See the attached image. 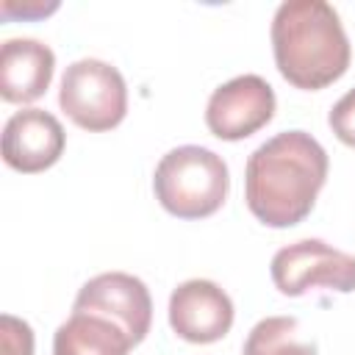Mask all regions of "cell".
Wrapping results in <instances>:
<instances>
[{"label": "cell", "instance_id": "1", "mask_svg": "<svg viewBox=\"0 0 355 355\" xmlns=\"http://www.w3.org/2000/svg\"><path fill=\"white\" fill-rule=\"evenodd\" d=\"M324 180V147L305 130H283L250 153L244 200L266 227H291L311 214Z\"/></svg>", "mask_w": 355, "mask_h": 355}, {"label": "cell", "instance_id": "2", "mask_svg": "<svg viewBox=\"0 0 355 355\" xmlns=\"http://www.w3.org/2000/svg\"><path fill=\"white\" fill-rule=\"evenodd\" d=\"M272 53L297 89H324L349 67V39L338 11L324 0H286L272 17Z\"/></svg>", "mask_w": 355, "mask_h": 355}, {"label": "cell", "instance_id": "3", "mask_svg": "<svg viewBox=\"0 0 355 355\" xmlns=\"http://www.w3.org/2000/svg\"><path fill=\"white\" fill-rule=\"evenodd\" d=\"M158 202L178 219H205L227 197L230 175L222 155L200 144L169 150L153 175Z\"/></svg>", "mask_w": 355, "mask_h": 355}, {"label": "cell", "instance_id": "4", "mask_svg": "<svg viewBox=\"0 0 355 355\" xmlns=\"http://www.w3.org/2000/svg\"><path fill=\"white\" fill-rule=\"evenodd\" d=\"M61 111L83 130H111L125 119L128 86L116 67L100 58H78L61 75Z\"/></svg>", "mask_w": 355, "mask_h": 355}, {"label": "cell", "instance_id": "5", "mask_svg": "<svg viewBox=\"0 0 355 355\" xmlns=\"http://www.w3.org/2000/svg\"><path fill=\"white\" fill-rule=\"evenodd\" d=\"M272 280L280 294L300 297L313 286L349 294L355 291V255L324 244L322 239H302L280 247L272 255Z\"/></svg>", "mask_w": 355, "mask_h": 355}, {"label": "cell", "instance_id": "6", "mask_svg": "<svg viewBox=\"0 0 355 355\" xmlns=\"http://www.w3.org/2000/svg\"><path fill=\"white\" fill-rule=\"evenodd\" d=\"M275 116V92L261 75H236L205 105V125L216 139L239 141L261 130Z\"/></svg>", "mask_w": 355, "mask_h": 355}, {"label": "cell", "instance_id": "7", "mask_svg": "<svg viewBox=\"0 0 355 355\" xmlns=\"http://www.w3.org/2000/svg\"><path fill=\"white\" fill-rule=\"evenodd\" d=\"M72 311H89L114 319L133 344L144 341L153 322V300L147 286L128 272H103L86 280L72 302Z\"/></svg>", "mask_w": 355, "mask_h": 355}, {"label": "cell", "instance_id": "8", "mask_svg": "<svg viewBox=\"0 0 355 355\" xmlns=\"http://www.w3.org/2000/svg\"><path fill=\"white\" fill-rule=\"evenodd\" d=\"M169 324L183 341H219L233 324V302L214 280L191 277L169 297Z\"/></svg>", "mask_w": 355, "mask_h": 355}, {"label": "cell", "instance_id": "9", "mask_svg": "<svg viewBox=\"0 0 355 355\" xmlns=\"http://www.w3.org/2000/svg\"><path fill=\"white\" fill-rule=\"evenodd\" d=\"M67 144L61 122L44 108H22L3 128V161L25 175L50 169Z\"/></svg>", "mask_w": 355, "mask_h": 355}, {"label": "cell", "instance_id": "10", "mask_svg": "<svg viewBox=\"0 0 355 355\" xmlns=\"http://www.w3.org/2000/svg\"><path fill=\"white\" fill-rule=\"evenodd\" d=\"M55 69L53 50L39 39H6L0 47V97L6 103L39 100Z\"/></svg>", "mask_w": 355, "mask_h": 355}, {"label": "cell", "instance_id": "11", "mask_svg": "<svg viewBox=\"0 0 355 355\" xmlns=\"http://www.w3.org/2000/svg\"><path fill=\"white\" fill-rule=\"evenodd\" d=\"M130 336L108 316L72 311L53 336V355H128Z\"/></svg>", "mask_w": 355, "mask_h": 355}, {"label": "cell", "instance_id": "12", "mask_svg": "<svg viewBox=\"0 0 355 355\" xmlns=\"http://www.w3.org/2000/svg\"><path fill=\"white\" fill-rule=\"evenodd\" d=\"M244 355H316V341L302 336L294 316H266L250 330Z\"/></svg>", "mask_w": 355, "mask_h": 355}, {"label": "cell", "instance_id": "13", "mask_svg": "<svg viewBox=\"0 0 355 355\" xmlns=\"http://www.w3.org/2000/svg\"><path fill=\"white\" fill-rule=\"evenodd\" d=\"M0 347H3V355H33L31 324L11 313H3L0 316Z\"/></svg>", "mask_w": 355, "mask_h": 355}, {"label": "cell", "instance_id": "14", "mask_svg": "<svg viewBox=\"0 0 355 355\" xmlns=\"http://www.w3.org/2000/svg\"><path fill=\"white\" fill-rule=\"evenodd\" d=\"M333 133L338 136V141L355 147V89H349L333 108H330V116H327Z\"/></svg>", "mask_w": 355, "mask_h": 355}, {"label": "cell", "instance_id": "15", "mask_svg": "<svg viewBox=\"0 0 355 355\" xmlns=\"http://www.w3.org/2000/svg\"><path fill=\"white\" fill-rule=\"evenodd\" d=\"M58 8V3H22L19 8L17 6H11L8 0L3 3V14L6 17H14V14H19V17H44V14H50V11H55Z\"/></svg>", "mask_w": 355, "mask_h": 355}]
</instances>
